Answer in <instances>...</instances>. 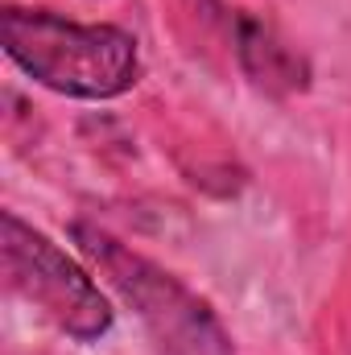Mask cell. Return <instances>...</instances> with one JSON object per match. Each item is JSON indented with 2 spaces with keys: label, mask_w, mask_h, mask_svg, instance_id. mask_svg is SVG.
<instances>
[{
  "label": "cell",
  "mask_w": 351,
  "mask_h": 355,
  "mask_svg": "<svg viewBox=\"0 0 351 355\" xmlns=\"http://www.w3.org/2000/svg\"><path fill=\"white\" fill-rule=\"evenodd\" d=\"M71 236L91 268L124 297V306H132V314L145 322L162 355H236V343L219 322V314L194 289H186L174 272L132 252L124 240L108 236L95 223L79 219Z\"/></svg>",
  "instance_id": "cell-2"
},
{
  "label": "cell",
  "mask_w": 351,
  "mask_h": 355,
  "mask_svg": "<svg viewBox=\"0 0 351 355\" xmlns=\"http://www.w3.org/2000/svg\"><path fill=\"white\" fill-rule=\"evenodd\" d=\"M4 54L42 87L71 99H116L141 79L137 37L116 25H79L46 8H4Z\"/></svg>",
  "instance_id": "cell-1"
},
{
  "label": "cell",
  "mask_w": 351,
  "mask_h": 355,
  "mask_svg": "<svg viewBox=\"0 0 351 355\" xmlns=\"http://www.w3.org/2000/svg\"><path fill=\"white\" fill-rule=\"evenodd\" d=\"M0 268L4 285L33 310H42L62 335L95 343L112 331V306L99 285L54 240L33 232L12 211L0 215Z\"/></svg>",
  "instance_id": "cell-3"
},
{
  "label": "cell",
  "mask_w": 351,
  "mask_h": 355,
  "mask_svg": "<svg viewBox=\"0 0 351 355\" xmlns=\"http://www.w3.org/2000/svg\"><path fill=\"white\" fill-rule=\"evenodd\" d=\"M232 42H236V58H240L244 75L252 79V87L268 91V95H293V91L310 87V62L264 17L236 12Z\"/></svg>",
  "instance_id": "cell-4"
}]
</instances>
